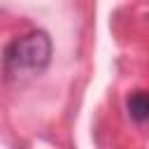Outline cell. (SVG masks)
Wrapping results in <instances>:
<instances>
[{"label": "cell", "mask_w": 149, "mask_h": 149, "mask_svg": "<svg viewBox=\"0 0 149 149\" xmlns=\"http://www.w3.org/2000/svg\"><path fill=\"white\" fill-rule=\"evenodd\" d=\"M51 37L44 30H33L19 40H14L5 54H2V70L7 74V79L19 81V79H28L35 77L40 72H44L51 63Z\"/></svg>", "instance_id": "6da1fadb"}, {"label": "cell", "mask_w": 149, "mask_h": 149, "mask_svg": "<svg viewBox=\"0 0 149 149\" xmlns=\"http://www.w3.org/2000/svg\"><path fill=\"white\" fill-rule=\"evenodd\" d=\"M126 109H128V116L142 126L147 119H149V100H147V91L144 88H135L128 93L126 98Z\"/></svg>", "instance_id": "7a4b0ae2"}]
</instances>
